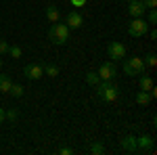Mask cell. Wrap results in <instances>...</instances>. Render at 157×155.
<instances>
[{"mask_svg": "<svg viewBox=\"0 0 157 155\" xmlns=\"http://www.w3.org/2000/svg\"><path fill=\"white\" fill-rule=\"evenodd\" d=\"M94 88H97V96L103 103H113V101H117V96H120V88H117V84L113 82V80H111V82L101 80Z\"/></svg>", "mask_w": 157, "mask_h": 155, "instance_id": "cell-1", "label": "cell"}, {"mask_svg": "<svg viewBox=\"0 0 157 155\" xmlns=\"http://www.w3.org/2000/svg\"><path fill=\"white\" fill-rule=\"evenodd\" d=\"M48 40L52 44H57V46H63V44H67V40H69V27L65 23H52L48 29Z\"/></svg>", "mask_w": 157, "mask_h": 155, "instance_id": "cell-2", "label": "cell"}, {"mask_svg": "<svg viewBox=\"0 0 157 155\" xmlns=\"http://www.w3.org/2000/svg\"><path fill=\"white\" fill-rule=\"evenodd\" d=\"M124 73L128 76H140L145 72V63H143V57H124Z\"/></svg>", "mask_w": 157, "mask_h": 155, "instance_id": "cell-3", "label": "cell"}, {"mask_svg": "<svg viewBox=\"0 0 157 155\" xmlns=\"http://www.w3.org/2000/svg\"><path fill=\"white\" fill-rule=\"evenodd\" d=\"M149 32V23H147L143 17H132V21L128 23V34L132 38H143Z\"/></svg>", "mask_w": 157, "mask_h": 155, "instance_id": "cell-4", "label": "cell"}, {"mask_svg": "<svg viewBox=\"0 0 157 155\" xmlns=\"http://www.w3.org/2000/svg\"><path fill=\"white\" fill-rule=\"evenodd\" d=\"M98 78L101 80H107V82H111V80H115V76H117V67L111 63V61H105V63H101V67H98Z\"/></svg>", "mask_w": 157, "mask_h": 155, "instance_id": "cell-5", "label": "cell"}, {"mask_svg": "<svg viewBox=\"0 0 157 155\" xmlns=\"http://www.w3.org/2000/svg\"><path fill=\"white\" fill-rule=\"evenodd\" d=\"M126 44H121V42H111L107 46V55L111 57V61H121L126 57Z\"/></svg>", "mask_w": 157, "mask_h": 155, "instance_id": "cell-6", "label": "cell"}, {"mask_svg": "<svg viewBox=\"0 0 157 155\" xmlns=\"http://www.w3.org/2000/svg\"><path fill=\"white\" fill-rule=\"evenodd\" d=\"M23 76L27 80H40V78L44 76V67H42L40 63H27L23 67Z\"/></svg>", "mask_w": 157, "mask_h": 155, "instance_id": "cell-7", "label": "cell"}, {"mask_svg": "<svg viewBox=\"0 0 157 155\" xmlns=\"http://www.w3.org/2000/svg\"><path fill=\"white\" fill-rule=\"evenodd\" d=\"M136 149L138 151H143V153H153V149H155V141H153V136H138L136 138Z\"/></svg>", "mask_w": 157, "mask_h": 155, "instance_id": "cell-8", "label": "cell"}, {"mask_svg": "<svg viewBox=\"0 0 157 155\" xmlns=\"http://www.w3.org/2000/svg\"><path fill=\"white\" fill-rule=\"evenodd\" d=\"M145 4H143V0H130L128 2V15L130 17H143L145 15Z\"/></svg>", "mask_w": 157, "mask_h": 155, "instance_id": "cell-9", "label": "cell"}, {"mask_svg": "<svg viewBox=\"0 0 157 155\" xmlns=\"http://www.w3.org/2000/svg\"><path fill=\"white\" fill-rule=\"evenodd\" d=\"M82 21H84V19H82V15H80L78 11H71L67 17H65V25H67L69 29H78V27H82Z\"/></svg>", "mask_w": 157, "mask_h": 155, "instance_id": "cell-10", "label": "cell"}, {"mask_svg": "<svg viewBox=\"0 0 157 155\" xmlns=\"http://www.w3.org/2000/svg\"><path fill=\"white\" fill-rule=\"evenodd\" d=\"M121 149H124V151H128V153H136V151H138V149H136V136L128 134V136L121 141Z\"/></svg>", "mask_w": 157, "mask_h": 155, "instance_id": "cell-11", "label": "cell"}, {"mask_svg": "<svg viewBox=\"0 0 157 155\" xmlns=\"http://www.w3.org/2000/svg\"><path fill=\"white\" fill-rule=\"evenodd\" d=\"M46 19H48L50 23L61 21V13H59V9H57L55 4H48V6H46Z\"/></svg>", "mask_w": 157, "mask_h": 155, "instance_id": "cell-12", "label": "cell"}, {"mask_svg": "<svg viewBox=\"0 0 157 155\" xmlns=\"http://www.w3.org/2000/svg\"><path fill=\"white\" fill-rule=\"evenodd\" d=\"M151 92H147V90H138V95H136V103L140 105V107H147L149 103H151Z\"/></svg>", "mask_w": 157, "mask_h": 155, "instance_id": "cell-13", "label": "cell"}, {"mask_svg": "<svg viewBox=\"0 0 157 155\" xmlns=\"http://www.w3.org/2000/svg\"><path fill=\"white\" fill-rule=\"evenodd\" d=\"M138 86H140V90H153L155 86H153V80L149 78V76H140V80H138Z\"/></svg>", "mask_w": 157, "mask_h": 155, "instance_id": "cell-14", "label": "cell"}, {"mask_svg": "<svg viewBox=\"0 0 157 155\" xmlns=\"http://www.w3.org/2000/svg\"><path fill=\"white\" fill-rule=\"evenodd\" d=\"M44 67V73L48 76V78H57L59 76V65H55V63H46V65H42Z\"/></svg>", "mask_w": 157, "mask_h": 155, "instance_id": "cell-15", "label": "cell"}, {"mask_svg": "<svg viewBox=\"0 0 157 155\" xmlns=\"http://www.w3.org/2000/svg\"><path fill=\"white\" fill-rule=\"evenodd\" d=\"M23 86H21V84H11V88H9V95L11 96H15V99H21V96H23Z\"/></svg>", "mask_w": 157, "mask_h": 155, "instance_id": "cell-16", "label": "cell"}, {"mask_svg": "<svg viewBox=\"0 0 157 155\" xmlns=\"http://www.w3.org/2000/svg\"><path fill=\"white\" fill-rule=\"evenodd\" d=\"M11 78L6 76V73H0V92H9V88H11Z\"/></svg>", "mask_w": 157, "mask_h": 155, "instance_id": "cell-17", "label": "cell"}, {"mask_svg": "<svg viewBox=\"0 0 157 155\" xmlns=\"http://www.w3.org/2000/svg\"><path fill=\"white\" fill-rule=\"evenodd\" d=\"M86 82L90 84V86H97V84L101 82V78H98L97 72H88V73H86Z\"/></svg>", "mask_w": 157, "mask_h": 155, "instance_id": "cell-18", "label": "cell"}, {"mask_svg": "<svg viewBox=\"0 0 157 155\" xmlns=\"http://www.w3.org/2000/svg\"><path fill=\"white\" fill-rule=\"evenodd\" d=\"M143 63H145V67H155V63H157L155 52H149V55H145V59H143Z\"/></svg>", "mask_w": 157, "mask_h": 155, "instance_id": "cell-19", "label": "cell"}, {"mask_svg": "<svg viewBox=\"0 0 157 155\" xmlns=\"http://www.w3.org/2000/svg\"><path fill=\"white\" fill-rule=\"evenodd\" d=\"M90 153L103 155V153H105V147H103V143H92V145H90Z\"/></svg>", "mask_w": 157, "mask_h": 155, "instance_id": "cell-20", "label": "cell"}, {"mask_svg": "<svg viewBox=\"0 0 157 155\" xmlns=\"http://www.w3.org/2000/svg\"><path fill=\"white\" fill-rule=\"evenodd\" d=\"M17 118H19V111H17V109H9V111H4V119H9V122H15Z\"/></svg>", "mask_w": 157, "mask_h": 155, "instance_id": "cell-21", "label": "cell"}, {"mask_svg": "<svg viewBox=\"0 0 157 155\" xmlns=\"http://www.w3.org/2000/svg\"><path fill=\"white\" fill-rule=\"evenodd\" d=\"M149 11H151V13H149V17H147V23L155 25L157 23V11H155V9H149Z\"/></svg>", "mask_w": 157, "mask_h": 155, "instance_id": "cell-22", "label": "cell"}, {"mask_svg": "<svg viewBox=\"0 0 157 155\" xmlns=\"http://www.w3.org/2000/svg\"><path fill=\"white\" fill-rule=\"evenodd\" d=\"M9 55H11L13 59H19V57H21V48L19 46H9Z\"/></svg>", "mask_w": 157, "mask_h": 155, "instance_id": "cell-23", "label": "cell"}, {"mask_svg": "<svg viewBox=\"0 0 157 155\" xmlns=\"http://www.w3.org/2000/svg\"><path fill=\"white\" fill-rule=\"evenodd\" d=\"M2 55H9V42L4 38H0V57Z\"/></svg>", "mask_w": 157, "mask_h": 155, "instance_id": "cell-24", "label": "cell"}, {"mask_svg": "<svg viewBox=\"0 0 157 155\" xmlns=\"http://www.w3.org/2000/svg\"><path fill=\"white\" fill-rule=\"evenodd\" d=\"M143 4H145V9H155L157 0H143Z\"/></svg>", "mask_w": 157, "mask_h": 155, "instance_id": "cell-25", "label": "cell"}, {"mask_svg": "<svg viewBox=\"0 0 157 155\" xmlns=\"http://www.w3.org/2000/svg\"><path fill=\"white\" fill-rule=\"evenodd\" d=\"M69 2H71L73 6H84L86 4V0H69Z\"/></svg>", "mask_w": 157, "mask_h": 155, "instance_id": "cell-26", "label": "cell"}, {"mask_svg": "<svg viewBox=\"0 0 157 155\" xmlns=\"http://www.w3.org/2000/svg\"><path fill=\"white\" fill-rule=\"evenodd\" d=\"M59 153H61V155H71V153H73V149H67V147H63Z\"/></svg>", "mask_w": 157, "mask_h": 155, "instance_id": "cell-27", "label": "cell"}, {"mask_svg": "<svg viewBox=\"0 0 157 155\" xmlns=\"http://www.w3.org/2000/svg\"><path fill=\"white\" fill-rule=\"evenodd\" d=\"M147 34L151 36V40H157V32H155V29H151V32H147Z\"/></svg>", "mask_w": 157, "mask_h": 155, "instance_id": "cell-28", "label": "cell"}, {"mask_svg": "<svg viewBox=\"0 0 157 155\" xmlns=\"http://www.w3.org/2000/svg\"><path fill=\"white\" fill-rule=\"evenodd\" d=\"M4 111H6V109H4V107H0V124L4 122Z\"/></svg>", "mask_w": 157, "mask_h": 155, "instance_id": "cell-29", "label": "cell"}, {"mask_svg": "<svg viewBox=\"0 0 157 155\" xmlns=\"http://www.w3.org/2000/svg\"><path fill=\"white\" fill-rule=\"evenodd\" d=\"M0 67H2V59H0Z\"/></svg>", "mask_w": 157, "mask_h": 155, "instance_id": "cell-30", "label": "cell"}, {"mask_svg": "<svg viewBox=\"0 0 157 155\" xmlns=\"http://www.w3.org/2000/svg\"><path fill=\"white\" fill-rule=\"evenodd\" d=\"M128 2H130V0H128Z\"/></svg>", "mask_w": 157, "mask_h": 155, "instance_id": "cell-31", "label": "cell"}]
</instances>
